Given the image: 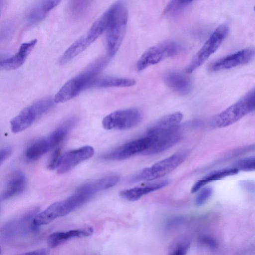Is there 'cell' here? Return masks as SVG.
I'll return each instance as SVG.
<instances>
[{"instance_id":"4","label":"cell","mask_w":255,"mask_h":255,"mask_svg":"<svg viewBox=\"0 0 255 255\" xmlns=\"http://www.w3.org/2000/svg\"><path fill=\"white\" fill-rule=\"evenodd\" d=\"M55 102L51 98L41 99L24 108L10 122L11 131L20 132L30 127L37 119L53 107Z\"/></svg>"},{"instance_id":"6","label":"cell","mask_w":255,"mask_h":255,"mask_svg":"<svg viewBox=\"0 0 255 255\" xmlns=\"http://www.w3.org/2000/svg\"><path fill=\"white\" fill-rule=\"evenodd\" d=\"M190 151L183 150L144 168L136 176V180H152L159 179L171 172L189 156Z\"/></svg>"},{"instance_id":"16","label":"cell","mask_w":255,"mask_h":255,"mask_svg":"<svg viewBox=\"0 0 255 255\" xmlns=\"http://www.w3.org/2000/svg\"><path fill=\"white\" fill-rule=\"evenodd\" d=\"M34 39L21 44L18 51L13 55L1 59L0 67L3 70H14L20 67L37 43Z\"/></svg>"},{"instance_id":"32","label":"cell","mask_w":255,"mask_h":255,"mask_svg":"<svg viewBox=\"0 0 255 255\" xmlns=\"http://www.w3.org/2000/svg\"><path fill=\"white\" fill-rule=\"evenodd\" d=\"M199 241L201 244L208 247L213 248L216 247L215 241L211 237L206 236H201L199 238Z\"/></svg>"},{"instance_id":"23","label":"cell","mask_w":255,"mask_h":255,"mask_svg":"<svg viewBox=\"0 0 255 255\" xmlns=\"http://www.w3.org/2000/svg\"><path fill=\"white\" fill-rule=\"evenodd\" d=\"M91 43L86 36L79 38L63 53L59 60L60 65H64L83 52Z\"/></svg>"},{"instance_id":"8","label":"cell","mask_w":255,"mask_h":255,"mask_svg":"<svg viewBox=\"0 0 255 255\" xmlns=\"http://www.w3.org/2000/svg\"><path fill=\"white\" fill-rule=\"evenodd\" d=\"M35 211L29 212L20 218L12 220L3 225L0 232L1 241L8 243L17 237H24L30 233H36L38 227L33 223Z\"/></svg>"},{"instance_id":"33","label":"cell","mask_w":255,"mask_h":255,"mask_svg":"<svg viewBox=\"0 0 255 255\" xmlns=\"http://www.w3.org/2000/svg\"><path fill=\"white\" fill-rule=\"evenodd\" d=\"M12 153L11 147H6L0 149V163L1 164L7 158H8Z\"/></svg>"},{"instance_id":"9","label":"cell","mask_w":255,"mask_h":255,"mask_svg":"<svg viewBox=\"0 0 255 255\" xmlns=\"http://www.w3.org/2000/svg\"><path fill=\"white\" fill-rule=\"evenodd\" d=\"M141 119V114L136 109L119 110L106 116L102 121V126L107 130L128 129L137 126Z\"/></svg>"},{"instance_id":"14","label":"cell","mask_w":255,"mask_h":255,"mask_svg":"<svg viewBox=\"0 0 255 255\" xmlns=\"http://www.w3.org/2000/svg\"><path fill=\"white\" fill-rule=\"evenodd\" d=\"M70 211L64 200L51 204L46 209L36 214L33 223L37 226L47 224L55 219L64 216Z\"/></svg>"},{"instance_id":"28","label":"cell","mask_w":255,"mask_h":255,"mask_svg":"<svg viewBox=\"0 0 255 255\" xmlns=\"http://www.w3.org/2000/svg\"><path fill=\"white\" fill-rule=\"evenodd\" d=\"M213 190L210 187L202 188L195 199V204L200 206L204 204L212 195Z\"/></svg>"},{"instance_id":"34","label":"cell","mask_w":255,"mask_h":255,"mask_svg":"<svg viewBox=\"0 0 255 255\" xmlns=\"http://www.w3.org/2000/svg\"><path fill=\"white\" fill-rule=\"evenodd\" d=\"M90 0H75L73 4L74 11L83 10L87 5Z\"/></svg>"},{"instance_id":"26","label":"cell","mask_w":255,"mask_h":255,"mask_svg":"<svg viewBox=\"0 0 255 255\" xmlns=\"http://www.w3.org/2000/svg\"><path fill=\"white\" fill-rule=\"evenodd\" d=\"M136 81L133 79L117 78L106 77L97 80L94 86L100 88L107 87H128L134 86Z\"/></svg>"},{"instance_id":"37","label":"cell","mask_w":255,"mask_h":255,"mask_svg":"<svg viewBox=\"0 0 255 255\" xmlns=\"http://www.w3.org/2000/svg\"><path fill=\"white\" fill-rule=\"evenodd\" d=\"M254 10L255 11V6H254Z\"/></svg>"},{"instance_id":"20","label":"cell","mask_w":255,"mask_h":255,"mask_svg":"<svg viewBox=\"0 0 255 255\" xmlns=\"http://www.w3.org/2000/svg\"><path fill=\"white\" fill-rule=\"evenodd\" d=\"M230 106L235 115L239 120L248 114L255 111V87Z\"/></svg>"},{"instance_id":"12","label":"cell","mask_w":255,"mask_h":255,"mask_svg":"<svg viewBox=\"0 0 255 255\" xmlns=\"http://www.w3.org/2000/svg\"><path fill=\"white\" fill-rule=\"evenodd\" d=\"M94 153L93 147L86 145L61 154L57 167L59 174L66 173L80 163L90 158Z\"/></svg>"},{"instance_id":"35","label":"cell","mask_w":255,"mask_h":255,"mask_svg":"<svg viewBox=\"0 0 255 255\" xmlns=\"http://www.w3.org/2000/svg\"><path fill=\"white\" fill-rule=\"evenodd\" d=\"M242 186L250 192H255V183L250 181H243Z\"/></svg>"},{"instance_id":"5","label":"cell","mask_w":255,"mask_h":255,"mask_svg":"<svg viewBox=\"0 0 255 255\" xmlns=\"http://www.w3.org/2000/svg\"><path fill=\"white\" fill-rule=\"evenodd\" d=\"M182 50V47L179 43L171 40L165 41L153 46L141 56L137 63V69L142 71L164 59L178 55Z\"/></svg>"},{"instance_id":"21","label":"cell","mask_w":255,"mask_h":255,"mask_svg":"<svg viewBox=\"0 0 255 255\" xmlns=\"http://www.w3.org/2000/svg\"><path fill=\"white\" fill-rule=\"evenodd\" d=\"M113 14L112 5L94 23L85 35L92 44L105 30H107L110 24Z\"/></svg>"},{"instance_id":"3","label":"cell","mask_w":255,"mask_h":255,"mask_svg":"<svg viewBox=\"0 0 255 255\" xmlns=\"http://www.w3.org/2000/svg\"><path fill=\"white\" fill-rule=\"evenodd\" d=\"M112 6V17L107 30V51L110 57L114 56L120 47L128 20V11L123 2L118 1Z\"/></svg>"},{"instance_id":"13","label":"cell","mask_w":255,"mask_h":255,"mask_svg":"<svg viewBox=\"0 0 255 255\" xmlns=\"http://www.w3.org/2000/svg\"><path fill=\"white\" fill-rule=\"evenodd\" d=\"M255 57V49L246 48L213 63L210 66V70L216 72L233 68L247 64Z\"/></svg>"},{"instance_id":"31","label":"cell","mask_w":255,"mask_h":255,"mask_svg":"<svg viewBox=\"0 0 255 255\" xmlns=\"http://www.w3.org/2000/svg\"><path fill=\"white\" fill-rule=\"evenodd\" d=\"M193 0H173L166 7V11L168 12L186 5Z\"/></svg>"},{"instance_id":"36","label":"cell","mask_w":255,"mask_h":255,"mask_svg":"<svg viewBox=\"0 0 255 255\" xmlns=\"http://www.w3.org/2000/svg\"><path fill=\"white\" fill-rule=\"evenodd\" d=\"M47 251L44 249H38L35 251H33L28 253H25L24 254H38V255H46L47 254Z\"/></svg>"},{"instance_id":"29","label":"cell","mask_w":255,"mask_h":255,"mask_svg":"<svg viewBox=\"0 0 255 255\" xmlns=\"http://www.w3.org/2000/svg\"><path fill=\"white\" fill-rule=\"evenodd\" d=\"M190 247V243L187 241H181L176 245L172 250L171 255H183L186 254Z\"/></svg>"},{"instance_id":"1","label":"cell","mask_w":255,"mask_h":255,"mask_svg":"<svg viewBox=\"0 0 255 255\" xmlns=\"http://www.w3.org/2000/svg\"><path fill=\"white\" fill-rule=\"evenodd\" d=\"M105 61L100 60L83 72L72 78L59 90L54 98L56 103H63L79 95L86 89L94 85Z\"/></svg>"},{"instance_id":"10","label":"cell","mask_w":255,"mask_h":255,"mask_svg":"<svg viewBox=\"0 0 255 255\" xmlns=\"http://www.w3.org/2000/svg\"><path fill=\"white\" fill-rule=\"evenodd\" d=\"M146 134L150 138V143L143 155L155 154L164 151L178 142L182 137L179 128L165 130L147 131Z\"/></svg>"},{"instance_id":"24","label":"cell","mask_w":255,"mask_h":255,"mask_svg":"<svg viewBox=\"0 0 255 255\" xmlns=\"http://www.w3.org/2000/svg\"><path fill=\"white\" fill-rule=\"evenodd\" d=\"M183 119V115L175 112L168 115L159 120L148 129L149 131H155L174 129L179 128Z\"/></svg>"},{"instance_id":"27","label":"cell","mask_w":255,"mask_h":255,"mask_svg":"<svg viewBox=\"0 0 255 255\" xmlns=\"http://www.w3.org/2000/svg\"><path fill=\"white\" fill-rule=\"evenodd\" d=\"M239 170L245 171H255V156L242 159L237 164Z\"/></svg>"},{"instance_id":"11","label":"cell","mask_w":255,"mask_h":255,"mask_svg":"<svg viewBox=\"0 0 255 255\" xmlns=\"http://www.w3.org/2000/svg\"><path fill=\"white\" fill-rule=\"evenodd\" d=\"M150 138L146 135L129 141L105 154L103 158L108 160H120L128 158L137 154H143L149 147Z\"/></svg>"},{"instance_id":"7","label":"cell","mask_w":255,"mask_h":255,"mask_svg":"<svg viewBox=\"0 0 255 255\" xmlns=\"http://www.w3.org/2000/svg\"><path fill=\"white\" fill-rule=\"evenodd\" d=\"M228 33L229 27L227 25L219 26L194 56L186 68V72L191 73L202 65L218 49Z\"/></svg>"},{"instance_id":"19","label":"cell","mask_w":255,"mask_h":255,"mask_svg":"<svg viewBox=\"0 0 255 255\" xmlns=\"http://www.w3.org/2000/svg\"><path fill=\"white\" fill-rule=\"evenodd\" d=\"M164 79L166 85L179 94L186 95L191 90V80L187 74L173 71L166 74Z\"/></svg>"},{"instance_id":"15","label":"cell","mask_w":255,"mask_h":255,"mask_svg":"<svg viewBox=\"0 0 255 255\" xmlns=\"http://www.w3.org/2000/svg\"><path fill=\"white\" fill-rule=\"evenodd\" d=\"M26 185V177L20 171L11 173L6 179L0 193V201H5L23 191Z\"/></svg>"},{"instance_id":"22","label":"cell","mask_w":255,"mask_h":255,"mask_svg":"<svg viewBox=\"0 0 255 255\" xmlns=\"http://www.w3.org/2000/svg\"><path fill=\"white\" fill-rule=\"evenodd\" d=\"M61 0H41L30 10L27 19L31 23L43 20L47 14L60 2Z\"/></svg>"},{"instance_id":"17","label":"cell","mask_w":255,"mask_h":255,"mask_svg":"<svg viewBox=\"0 0 255 255\" xmlns=\"http://www.w3.org/2000/svg\"><path fill=\"white\" fill-rule=\"evenodd\" d=\"M93 233V229L91 227L54 232L48 236L47 245L50 248H54L70 239L88 237L92 235Z\"/></svg>"},{"instance_id":"18","label":"cell","mask_w":255,"mask_h":255,"mask_svg":"<svg viewBox=\"0 0 255 255\" xmlns=\"http://www.w3.org/2000/svg\"><path fill=\"white\" fill-rule=\"evenodd\" d=\"M168 184L169 181L168 180H160L144 185L122 191L120 195L127 200L135 201L139 199L142 196L162 188Z\"/></svg>"},{"instance_id":"30","label":"cell","mask_w":255,"mask_h":255,"mask_svg":"<svg viewBox=\"0 0 255 255\" xmlns=\"http://www.w3.org/2000/svg\"><path fill=\"white\" fill-rule=\"evenodd\" d=\"M61 155L59 150H56L51 156L48 162L47 168L52 170L57 168L60 156Z\"/></svg>"},{"instance_id":"2","label":"cell","mask_w":255,"mask_h":255,"mask_svg":"<svg viewBox=\"0 0 255 255\" xmlns=\"http://www.w3.org/2000/svg\"><path fill=\"white\" fill-rule=\"evenodd\" d=\"M77 122L76 117L71 118L49 135L34 142L26 150V159L29 161L35 160L56 147L63 140Z\"/></svg>"},{"instance_id":"25","label":"cell","mask_w":255,"mask_h":255,"mask_svg":"<svg viewBox=\"0 0 255 255\" xmlns=\"http://www.w3.org/2000/svg\"><path fill=\"white\" fill-rule=\"evenodd\" d=\"M239 171L237 168H228L213 172L197 181L191 188V192L195 193L207 183L236 174Z\"/></svg>"}]
</instances>
